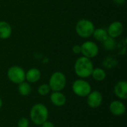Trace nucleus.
<instances>
[{
    "label": "nucleus",
    "mask_w": 127,
    "mask_h": 127,
    "mask_svg": "<svg viewBox=\"0 0 127 127\" xmlns=\"http://www.w3.org/2000/svg\"><path fill=\"white\" fill-rule=\"evenodd\" d=\"M41 78V71L36 68H31L25 72V80L29 83H35Z\"/></svg>",
    "instance_id": "ddd939ff"
},
{
    "label": "nucleus",
    "mask_w": 127,
    "mask_h": 127,
    "mask_svg": "<svg viewBox=\"0 0 127 127\" xmlns=\"http://www.w3.org/2000/svg\"><path fill=\"white\" fill-rule=\"evenodd\" d=\"M86 102L90 108L96 109L101 106L103 103V95L97 90L92 91L86 97Z\"/></svg>",
    "instance_id": "6e6552de"
},
{
    "label": "nucleus",
    "mask_w": 127,
    "mask_h": 127,
    "mask_svg": "<svg viewBox=\"0 0 127 127\" xmlns=\"http://www.w3.org/2000/svg\"><path fill=\"white\" fill-rule=\"evenodd\" d=\"M72 91L78 97H86L92 91L91 84L85 79H77L72 83Z\"/></svg>",
    "instance_id": "39448f33"
},
{
    "label": "nucleus",
    "mask_w": 127,
    "mask_h": 127,
    "mask_svg": "<svg viewBox=\"0 0 127 127\" xmlns=\"http://www.w3.org/2000/svg\"><path fill=\"white\" fill-rule=\"evenodd\" d=\"M12 34V27L6 21H0V39H7Z\"/></svg>",
    "instance_id": "4468645a"
},
{
    "label": "nucleus",
    "mask_w": 127,
    "mask_h": 127,
    "mask_svg": "<svg viewBox=\"0 0 127 127\" xmlns=\"http://www.w3.org/2000/svg\"><path fill=\"white\" fill-rule=\"evenodd\" d=\"M106 30H107L109 36L116 39L122 35L124 28V25L121 22L114 21L109 25V27Z\"/></svg>",
    "instance_id": "1a4fd4ad"
},
{
    "label": "nucleus",
    "mask_w": 127,
    "mask_h": 127,
    "mask_svg": "<svg viewBox=\"0 0 127 127\" xmlns=\"http://www.w3.org/2000/svg\"><path fill=\"white\" fill-rule=\"evenodd\" d=\"M48 108L42 103L34 104L30 111V118L37 126H41L44 122L48 121Z\"/></svg>",
    "instance_id": "f03ea898"
},
{
    "label": "nucleus",
    "mask_w": 127,
    "mask_h": 127,
    "mask_svg": "<svg viewBox=\"0 0 127 127\" xmlns=\"http://www.w3.org/2000/svg\"><path fill=\"white\" fill-rule=\"evenodd\" d=\"M115 95L121 100L127 98V82L125 80L118 81L114 87Z\"/></svg>",
    "instance_id": "9b49d317"
},
{
    "label": "nucleus",
    "mask_w": 127,
    "mask_h": 127,
    "mask_svg": "<svg viewBox=\"0 0 127 127\" xmlns=\"http://www.w3.org/2000/svg\"><path fill=\"white\" fill-rule=\"evenodd\" d=\"M50 100L52 104L57 107H61L66 103V97L61 92H53L50 95Z\"/></svg>",
    "instance_id": "f8f14e48"
},
{
    "label": "nucleus",
    "mask_w": 127,
    "mask_h": 127,
    "mask_svg": "<svg viewBox=\"0 0 127 127\" xmlns=\"http://www.w3.org/2000/svg\"><path fill=\"white\" fill-rule=\"evenodd\" d=\"M74 69L77 77L86 79L91 77L94 69V65L91 59L82 56L78 57L75 61Z\"/></svg>",
    "instance_id": "f257e3e1"
},
{
    "label": "nucleus",
    "mask_w": 127,
    "mask_h": 127,
    "mask_svg": "<svg viewBox=\"0 0 127 127\" xmlns=\"http://www.w3.org/2000/svg\"><path fill=\"white\" fill-rule=\"evenodd\" d=\"M51 89H50V86H48V84H46V83H43V84H41L39 87H38V89H37V92H38V94L41 96H45V95H48L50 92H51Z\"/></svg>",
    "instance_id": "6ab92c4d"
},
{
    "label": "nucleus",
    "mask_w": 127,
    "mask_h": 127,
    "mask_svg": "<svg viewBox=\"0 0 127 127\" xmlns=\"http://www.w3.org/2000/svg\"><path fill=\"white\" fill-rule=\"evenodd\" d=\"M114 3H115L118 5H122L126 2V0H112Z\"/></svg>",
    "instance_id": "5701e85b"
},
{
    "label": "nucleus",
    "mask_w": 127,
    "mask_h": 127,
    "mask_svg": "<svg viewBox=\"0 0 127 127\" xmlns=\"http://www.w3.org/2000/svg\"><path fill=\"white\" fill-rule=\"evenodd\" d=\"M7 77L11 83L18 85L25 80V71L19 65H13L8 68Z\"/></svg>",
    "instance_id": "423d86ee"
},
{
    "label": "nucleus",
    "mask_w": 127,
    "mask_h": 127,
    "mask_svg": "<svg viewBox=\"0 0 127 127\" xmlns=\"http://www.w3.org/2000/svg\"><path fill=\"white\" fill-rule=\"evenodd\" d=\"M81 54L83 57L89 59H92L96 57L99 54V47L95 42L93 41H86L81 45Z\"/></svg>",
    "instance_id": "0eeeda50"
},
{
    "label": "nucleus",
    "mask_w": 127,
    "mask_h": 127,
    "mask_svg": "<svg viewBox=\"0 0 127 127\" xmlns=\"http://www.w3.org/2000/svg\"><path fill=\"white\" fill-rule=\"evenodd\" d=\"M2 105H3V102H2V100H1V98L0 97V109L2 107Z\"/></svg>",
    "instance_id": "b1692460"
},
{
    "label": "nucleus",
    "mask_w": 127,
    "mask_h": 127,
    "mask_svg": "<svg viewBox=\"0 0 127 127\" xmlns=\"http://www.w3.org/2000/svg\"><path fill=\"white\" fill-rule=\"evenodd\" d=\"M92 36H94L95 40L100 42H103L109 37L107 30L103 28H95Z\"/></svg>",
    "instance_id": "2eb2a0df"
},
{
    "label": "nucleus",
    "mask_w": 127,
    "mask_h": 127,
    "mask_svg": "<svg viewBox=\"0 0 127 127\" xmlns=\"http://www.w3.org/2000/svg\"><path fill=\"white\" fill-rule=\"evenodd\" d=\"M41 126L42 127H55L54 124L51 121H46Z\"/></svg>",
    "instance_id": "4be33fe9"
},
{
    "label": "nucleus",
    "mask_w": 127,
    "mask_h": 127,
    "mask_svg": "<svg viewBox=\"0 0 127 127\" xmlns=\"http://www.w3.org/2000/svg\"><path fill=\"white\" fill-rule=\"evenodd\" d=\"M126 110V106L121 100H113L109 104V111L115 116H122Z\"/></svg>",
    "instance_id": "9d476101"
},
{
    "label": "nucleus",
    "mask_w": 127,
    "mask_h": 127,
    "mask_svg": "<svg viewBox=\"0 0 127 127\" xmlns=\"http://www.w3.org/2000/svg\"><path fill=\"white\" fill-rule=\"evenodd\" d=\"M116 40L114 38L109 36L105 41L103 42V46L106 51H113L116 48Z\"/></svg>",
    "instance_id": "a211bd4d"
},
{
    "label": "nucleus",
    "mask_w": 127,
    "mask_h": 127,
    "mask_svg": "<svg viewBox=\"0 0 127 127\" xmlns=\"http://www.w3.org/2000/svg\"><path fill=\"white\" fill-rule=\"evenodd\" d=\"M71 50H72L73 53L75 54H81V47H80V45H74L72 47Z\"/></svg>",
    "instance_id": "412c9836"
},
{
    "label": "nucleus",
    "mask_w": 127,
    "mask_h": 127,
    "mask_svg": "<svg viewBox=\"0 0 127 127\" xmlns=\"http://www.w3.org/2000/svg\"><path fill=\"white\" fill-rule=\"evenodd\" d=\"M18 127H29V121L26 118H21L17 122Z\"/></svg>",
    "instance_id": "aec40b11"
},
{
    "label": "nucleus",
    "mask_w": 127,
    "mask_h": 127,
    "mask_svg": "<svg viewBox=\"0 0 127 127\" xmlns=\"http://www.w3.org/2000/svg\"><path fill=\"white\" fill-rule=\"evenodd\" d=\"M18 92L19 93V95H22V96H28L31 95V92H32V88L31 84L27 82V81H24L19 84H18V88H17Z\"/></svg>",
    "instance_id": "dca6fc26"
},
{
    "label": "nucleus",
    "mask_w": 127,
    "mask_h": 127,
    "mask_svg": "<svg viewBox=\"0 0 127 127\" xmlns=\"http://www.w3.org/2000/svg\"><path fill=\"white\" fill-rule=\"evenodd\" d=\"M66 83L65 75L61 71H55L51 75L48 84L52 92H61L65 89Z\"/></svg>",
    "instance_id": "20e7f679"
},
{
    "label": "nucleus",
    "mask_w": 127,
    "mask_h": 127,
    "mask_svg": "<svg viewBox=\"0 0 127 127\" xmlns=\"http://www.w3.org/2000/svg\"><path fill=\"white\" fill-rule=\"evenodd\" d=\"M95 29L94 23L87 19H80L75 26V31L77 34L83 39L89 38L92 36L93 32Z\"/></svg>",
    "instance_id": "7ed1b4c3"
},
{
    "label": "nucleus",
    "mask_w": 127,
    "mask_h": 127,
    "mask_svg": "<svg viewBox=\"0 0 127 127\" xmlns=\"http://www.w3.org/2000/svg\"><path fill=\"white\" fill-rule=\"evenodd\" d=\"M92 78L98 82H101L103 81L106 77V73L105 71V70L102 68H94L92 75Z\"/></svg>",
    "instance_id": "f3484780"
}]
</instances>
